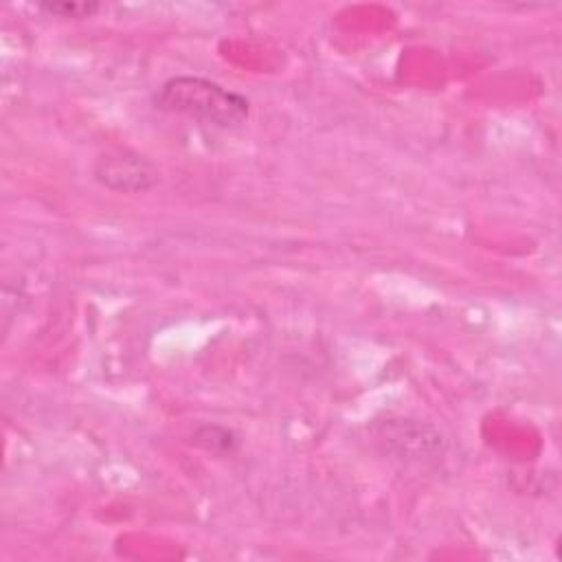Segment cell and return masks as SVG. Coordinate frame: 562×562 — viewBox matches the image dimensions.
Instances as JSON below:
<instances>
[{
    "mask_svg": "<svg viewBox=\"0 0 562 562\" xmlns=\"http://www.w3.org/2000/svg\"><path fill=\"white\" fill-rule=\"evenodd\" d=\"M158 110L184 114L215 127H237L248 116V99L204 77H173L154 94Z\"/></svg>",
    "mask_w": 562,
    "mask_h": 562,
    "instance_id": "1",
    "label": "cell"
},
{
    "mask_svg": "<svg viewBox=\"0 0 562 562\" xmlns=\"http://www.w3.org/2000/svg\"><path fill=\"white\" fill-rule=\"evenodd\" d=\"M94 180L112 191L140 193L158 182L154 162L132 149H112L101 154L92 167Z\"/></svg>",
    "mask_w": 562,
    "mask_h": 562,
    "instance_id": "2",
    "label": "cell"
},
{
    "mask_svg": "<svg viewBox=\"0 0 562 562\" xmlns=\"http://www.w3.org/2000/svg\"><path fill=\"white\" fill-rule=\"evenodd\" d=\"M382 439L400 454H428L441 450L443 441L437 430L424 424L391 422L384 426Z\"/></svg>",
    "mask_w": 562,
    "mask_h": 562,
    "instance_id": "3",
    "label": "cell"
},
{
    "mask_svg": "<svg viewBox=\"0 0 562 562\" xmlns=\"http://www.w3.org/2000/svg\"><path fill=\"white\" fill-rule=\"evenodd\" d=\"M195 443H200L206 450L213 452H224V450H233L237 439L233 437V432H228L226 428H217V426H204L195 432Z\"/></svg>",
    "mask_w": 562,
    "mask_h": 562,
    "instance_id": "4",
    "label": "cell"
},
{
    "mask_svg": "<svg viewBox=\"0 0 562 562\" xmlns=\"http://www.w3.org/2000/svg\"><path fill=\"white\" fill-rule=\"evenodd\" d=\"M42 11H48L53 15L61 18H88L101 9L97 2H42Z\"/></svg>",
    "mask_w": 562,
    "mask_h": 562,
    "instance_id": "5",
    "label": "cell"
}]
</instances>
